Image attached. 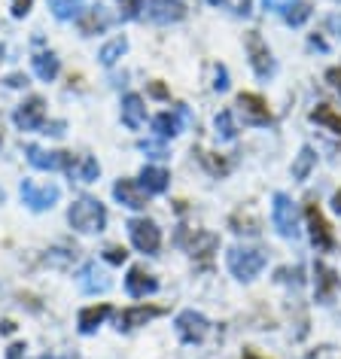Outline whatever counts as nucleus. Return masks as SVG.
<instances>
[{
  "label": "nucleus",
  "mask_w": 341,
  "mask_h": 359,
  "mask_svg": "<svg viewBox=\"0 0 341 359\" xmlns=\"http://www.w3.org/2000/svg\"><path fill=\"white\" fill-rule=\"evenodd\" d=\"M161 313V308H147V304H138V308H125L119 313V329H138L147 326L149 320H156Z\"/></svg>",
  "instance_id": "nucleus-19"
},
{
  "label": "nucleus",
  "mask_w": 341,
  "mask_h": 359,
  "mask_svg": "<svg viewBox=\"0 0 341 359\" xmlns=\"http://www.w3.org/2000/svg\"><path fill=\"white\" fill-rule=\"evenodd\" d=\"M305 217H308V229H311V244L320 250V253H329V250H335V235H332L326 217L320 213L317 204H308L305 208Z\"/></svg>",
  "instance_id": "nucleus-6"
},
{
  "label": "nucleus",
  "mask_w": 341,
  "mask_h": 359,
  "mask_svg": "<svg viewBox=\"0 0 341 359\" xmlns=\"http://www.w3.org/2000/svg\"><path fill=\"white\" fill-rule=\"evenodd\" d=\"M34 74H37L43 83H52V79L58 76V58L52 55V52H40V55H34Z\"/></svg>",
  "instance_id": "nucleus-24"
},
{
  "label": "nucleus",
  "mask_w": 341,
  "mask_h": 359,
  "mask_svg": "<svg viewBox=\"0 0 341 359\" xmlns=\"http://www.w3.org/2000/svg\"><path fill=\"white\" fill-rule=\"evenodd\" d=\"M308 15H311V6H308V4H302V0H299V4H295L293 10L283 15V19L290 22V25H302L305 19H308Z\"/></svg>",
  "instance_id": "nucleus-30"
},
{
  "label": "nucleus",
  "mask_w": 341,
  "mask_h": 359,
  "mask_svg": "<svg viewBox=\"0 0 341 359\" xmlns=\"http://www.w3.org/2000/svg\"><path fill=\"white\" fill-rule=\"evenodd\" d=\"M25 152H28L31 165L40 170H65V165H67V152H46L40 147H28Z\"/></svg>",
  "instance_id": "nucleus-18"
},
{
  "label": "nucleus",
  "mask_w": 341,
  "mask_h": 359,
  "mask_svg": "<svg viewBox=\"0 0 341 359\" xmlns=\"http://www.w3.org/2000/svg\"><path fill=\"white\" fill-rule=\"evenodd\" d=\"M272 219H274V229L281 231L283 238H299V213H295V204L290 195H283V192L274 195Z\"/></svg>",
  "instance_id": "nucleus-4"
},
{
  "label": "nucleus",
  "mask_w": 341,
  "mask_h": 359,
  "mask_svg": "<svg viewBox=\"0 0 341 359\" xmlns=\"http://www.w3.org/2000/svg\"><path fill=\"white\" fill-rule=\"evenodd\" d=\"M128 235L131 244L140 250V253H159L161 247V231L152 219H131L128 222Z\"/></svg>",
  "instance_id": "nucleus-7"
},
{
  "label": "nucleus",
  "mask_w": 341,
  "mask_h": 359,
  "mask_svg": "<svg viewBox=\"0 0 341 359\" xmlns=\"http://www.w3.org/2000/svg\"><path fill=\"white\" fill-rule=\"evenodd\" d=\"M6 83H10V86H25V83H28V79H25V76H19V74H13L10 79H6Z\"/></svg>",
  "instance_id": "nucleus-40"
},
{
  "label": "nucleus",
  "mask_w": 341,
  "mask_h": 359,
  "mask_svg": "<svg viewBox=\"0 0 341 359\" xmlns=\"http://www.w3.org/2000/svg\"><path fill=\"white\" fill-rule=\"evenodd\" d=\"M107 317H110V304H92V308L79 311V332H83V335H92Z\"/></svg>",
  "instance_id": "nucleus-22"
},
{
  "label": "nucleus",
  "mask_w": 341,
  "mask_h": 359,
  "mask_svg": "<svg viewBox=\"0 0 341 359\" xmlns=\"http://www.w3.org/2000/svg\"><path fill=\"white\" fill-rule=\"evenodd\" d=\"M125 49H128V40H125V37H116V40H110V43H107V46L101 49V55H98V58H101V65L110 67V65H116V61L125 55Z\"/></svg>",
  "instance_id": "nucleus-28"
},
{
  "label": "nucleus",
  "mask_w": 341,
  "mask_h": 359,
  "mask_svg": "<svg viewBox=\"0 0 341 359\" xmlns=\"http://www.w3.org/2000/svg\"><path fill=\"white\" fill-rule=\"evenodd\" d=\"M208 329H210V323L199 311H183L180 317H177V335H180L186 344H199V341H204Z\"/></svg>",
  "instance_id": "nucleus-8"
},
{
  "label": "nucleus",
  "mask_w": 341,
  "mask_h": 359,
  "mask_svg": "<svg viewBox=\"0 0 341 359\" xmlns=\"http://www.w3.org/2000/svg\"><path fill=\"white\" fill-rule=\"evenodd\" d=\"M0 55H4V49H0Z\"/></svg>",
  "instance_id": "nucleus-44"
},
{
  "label": "nucleus",
  "mask_w": 341,
  "mask_h": 359,
  "mask_svg": "<svg viewBox=\"0 0 341 359\" xmlns=\"http://www.w3.org/2000/svg\"><path fill=\"white\" fill-rule=\"evenodd\" d=\"M247 55H250V65H253V70H256L259 79L274 76L277 65H274L272 49H268V43L262 40V34H259V31H250V34H247Z\"/></svg>",
  "instance_id": "nucleus-5"
},
{
  "label": "nucleus",
  "mask_w": 341,
  "mask_h": 359,
  "mask_svg": "<svg viewBox=\"0 0 341 359\" xmlns=\"http://www.w3.org/2000/svg\"><path fill=\"white\" fill-rule=\"evenodd\" d=\"M67 219L76 231L95 235V231H104V226H107V210H104V204L95 198H76L67 210Z\"/></svg>",
  "instance_id": "nucleus-1"
},
{
  "label": "nucleus",
  "mask_w": 341,
  "mask_h": 359,
  "mask_svg": "<svg viewBox=\"0 0 341 359\" xmlns=\"http://www.w3.org/2000/svg\"><path fill=\"white\" fill-rule=\"evenodd\" d=\"M314 277H317V302H332V295L338 292V274L326 265H317L314 268Z\"/></svg>",
  "instance_id": "nucleus-21"
},
{
  "label": "nucleus",
  "mask_w": 341,
  "mask_h": 359,
  "mask_svg": "<svg viewBox=\"0 0 341 359\" xmlns=\"http://www.w3.org/2000/svg\"><path fill=\"white\" fill-rule=\"evenodd\" d=\"M104 256H107V262L122 265L125 259H128V250H125V247H107V250H104Z\"/></svg>",
  "instance_id": "nucleus-33"
},
{
  "label": "nucleus",
  "mask_w": 341,
  "mask_h": 359,
  "mask_svg": "<svg viewBox=\"0 0 341 359\" xmlns=\"http://www.w3.org/2000/svg\"><path fill=\"white\" fill-rule=\"evenodd\" d=\"M238 107H241V113H244V122H250V125H268L272 122V110H268L265 97H259L253 92H241Z\"/></svg>",
  "instance_id": "nucleus-11"
},
{
  "label": "nucleus",
  "mask_w": 341,
  "mask_h": 359,
  "mask_svg": "<svg viewBox=\"0 0 341 359\" xmlns=\"http://www.w3.org/2000/svg\"><path fill=\"white\" fill-rule=\"evenodd\" d=\"M67 359H70V356H67Z\"/></svg>",
  "instance_id": "nucleus-46"
},
{
  "label": "nucleus",
  "mask_w": 341,
  "mask_h": 359,
  "mask_svg": "<svg viewBox=\"0 0 341 359\" xmlns=\"http://www.w3.org/2000/svg\"><path fill=\"white\" fill-rule=\"evenodd\" d=\"M244 359H262V356H259V353H253V350H247V353H244Z\"/></svg>",
  "instance_id": "nucleus-42"
},
{
  "label": "nucleus",
  "mask_w": 341,
  "mask_h": 359,
  "mask_svg": "<svg viewBox=\"0 0 341 359\" xmlns=\"http://www.w3.org/2000/svg\"><path fill=\"white\" fill-rule=\"evenodd\" d=\"M113 195H116V201L125 204V208H131V210H140L149 204V192L143 189L138 180H119V183L113 186Z\"/></svg>",
  "instance_id": "nucleus-12"
},
{
  "label": "nucleus",
  "mask_w": 341,
  "mask_h": 359,
  "mask_svg": "<svg viewBox=\"0 0 341 359\" xmlns=\"http://www.w3.org/2000/svg\"><path fill=\"white\" fill-rule=\"evenodd\" d=\"M110 25H113V15L107 13L104 6H95V10L79 13V31H83L86 37H92V34H104Z\"/></svg>",
  "instance_id": "nucleus-16"
},
{
  "label": "nucleus",
  "mask_w": 341,
  "mask_h": 359,
  "mask_svg": "<svg viewBox=\"0 0 341 359\" xmlns=\"http://www.w3.org/2000/svg\"><path fill=\"white\" fill-rule=\"evenodd\" d=\"M43 122H46V101H43V97H28L25 104H19L15 125H19L22 131H37Z\"/></svg>",
  "instance_id": "nucleus-9"
},
{
  "label": "nucleus",
  "mask_w": 341,
  "mask_h": 359,
  "mask_svg": "<svg viewBox=\"0 0 341 359\" xmlns=\"http://www.w3.org/2000/svg\"><path fill=\"white\" fill-rule=\"evenodd\" d=\"M76 283H79V290H83L86 295L107 292V290L113 286L110 274H107L104 268H98V262H86V265H83V271L76 274Z\"/></svg>",
  "instance_id": "nucleus-10"
},
{
  "label": "nucleus",
  "mask_w": 341,
  "mask_h": 359,
  "mask_svg": "<svg viewBox=\"0 0 341 359\" xmlns=\"http://www.w3.org/2000/svg\"><path fill=\"white\" fill-rule=\"evenodd\" d=\"M37 359H52V356H37Z\"/></svg>",
  "instance_id": "nucleus-43"
},
{
  "label": "nucleus",
  "mask_w": 341,
  "mask_h": 359,
  "mask_svg": "<svg viewBox=\"0 0 341 359\" xmlns=\"http://www.w3.org/2000/svg\"><path fill=\"white\" fill-rule=\"evenodd\" d=\"M122 122L128 125L131 131L143 128V122H147V107H143V97L140 95H125L122 97Z\"/></svg>",
  "instance_id": "nucleus-17"
},
{
  "label": "nucleus",
  "mask_w": 341,
  "mask_h": 359,
  "mask_svg": "<svg viewBox=\"0 0 341 359\" xmlns=\"http://www.w3.org/2000/svg\"><path fill=\"white\" fill-rule=\"evenodd\" d=\"M65 170L74 180H83V183H92V180H98V174H101V165L92 158V156H74V152H67V165Z\"/></svg>",
  "instance_id": "nucleus-14"
},
{
  "label": "nucleus",
  "mask_w": 341,
  "mask_h": 359,
  "mask_svg": "<svg viewBox=\"0 0 341 359\" xmlns=\"http://www.w3.org/2000/svg\"><path fill=\"white\" fill-rule=\"evenodd\" d=\"M295 4H299V0H262V6H265L268 13H281V15L290 13Z\"/></svg>",
  "instance_id": "nucleus-32"
},
{
  "label": "nucleus",
  "mask_w": 341,
  "mask_h": 359,
  "mask_svg": "<svg viewBox=\"0 0 341 359\" xmlns=\"http://www.w3.org/2000/svg\"><path fill=\"white\" fill-rule=\"evenodd\" d=\"M217 134L222 140H235L238 137V128H235V122H232V113L229 110H222L217 116Z\"/></svg>",
  "instance_id": "nucleus-29"
},
{
  "label": "nucleus",
  "mask_w": 341,
  "mask_h": 359,
  "mask_svg": "<svg viewBox=\"0 0 341 359\" xmlns=\"http://www.w3.org/2000/svg\"><path fill=\"white\" fill-rule=\"evenodd\" d=\"M314 165H317V152H314L311 147H302V152L295 156L293 161V177L295 180H308V174L314 170Z\"/></svg>",
  "instance_id": "nucleus-26"
},
{
  "label": "nucleus",
  "mask_w": 341,
  "mask_h": 359,
  "mask_svg": "<svg viewBox=\"0 0 341 359\" xmlns=\"http://www.w3.org/2000/svg\"><path fill=\"white\" fill-rule=\"evenodd\" d=\"M265 268V253L253 247H232L229 250V271L238 280H253V277Z\"/></svg>",
  "instance_id": "nucleus-2"
},
{
  "label": "nucleus",
  "mask_w": 341,
  "mask_h": 359,
  "mask_svg": "<svg viewBox=\"0 0 341 359\" xmlns=\"http://www.w3.org/2000/svg\"><path fill=\"white\" fill-rule=\"evenodd\" d=\"M149 19L156 22H180L186 15V4L183 0H147Z\"/></svg>",
  "instance_id": "nucleus-15"
},
{
  "label": "nucleus",
  "mask_w": 341,
  "mask_h": 359,
  "mask_svg": "<svg viewBox=\"0 0 341 359\" xmlns=\"http://www.w3.org/2000/svg\"><path fill=\"white\" fill-rule=\"evenodd\" d=\"M149 95H152V97H168V88L161 86V83H152V86H149Z\"/></svg>",
  "instance_id": "nucleus-38"
},
{
  "label": "nucleus",
  "mask_w": 341,
  "mask_h": 359,
  "mask_svg": "<svg viewBox=\"0 0 341 359\" xmlns=\"http://www.w3.org/2000/svg\"><path fill=\"white\" fill-rule=\"evenodd\" d=\"M220 88V92H226L229 88V74H226V67H217V83H213Z\"/></svg>",
  "instance_id": "nucleus-37"
},
{
  "label": "nucleus",
  "mask_w": 341,
  "mask_h": 359,
  "mask_svg": "<svg viewBox=\"0 0 341 359\" xmlns=\"http://www.w3.org/2000/svg\"><path fill=\"white\" fill-rule=\"evenodd\" d=\"M22 353H25V344H13L6 350V359H22Z\"/></svg>",
  "instance_id": "nucleus-39"
},
{
  "label": "nucleus",
  "mask_w": 341,
  "mask_h": 359,
  "mask_svg": "<svg viewBox=\"0 0 341 359\" xmlns=\"http://www.w3.org/2000/svg\"><path fill=\"white\" fill-rule=\"evenodd\" d=\"M143 4H147V0H119V6H122V19H138L140 10H143Z\"/></svg>",
  "instance_id": "nucleus-31"
},
{
  "label": "nucleus",
  "mask_w": 341,
  "mask_h": 359,
  "mask_svg": "<svg viewBox=\"0 0 341 359\" xmlns=\"http://www.w3.org/2000/svg\"><path fill=\"white\" fill-rule=\"evenodd\" d=\"M180 116H186L183 107H177V113H159L152 119V128L159 137H174V134H180Z\"/></svg>",
  "instance_id": "nucleus-23"
},
{
  "label": "nucleus",
  "mask_w": 341,
  "mask_h": 359,
  "mask_svg": "<svg viewBox=\"0 0 341 359\" xmlns=\"http://www.w3.org/2000/svg\"><path fill=\"white\" fill-rule=\"evenodd\" d=\"M0 143H4V140H0Z\"/></svg>",
  "instance_id": "nucleus-45"
},
{
  "label": "nucleus",
  "mask_w": 341,
  "mask_h": 359,
  "mask_svg": "<svg viewBox=\"0 0 341 359\" xmlns=\"http://www.w3.org/2000/svg\"><path fill=\"white\" fill-rule=\"evenodd\" d=\"M140 149H143V152H152V156H156V158L165 156V149H161L159 143H152V140H143V143H140Z\"/></svg>",
  "instance_id": "nucleus-36"
},
{
  "label": "nucleus",
  "mask_w": 341,
  "mask_h": 359,
  "mask_svg": "<svg viewBox=\"0 0 341 359\" xmlns=\"http://www.w3.org/2000/svg\"><path fill=\"white\" fill-rule=\"evenodd\" d=\"M311 119H314V122H317V125H326V128H329V131H335V134H341V113H335V110H332V107H329V104H320V107H317V110H314V113H311Z\"/></svg>",
  "instance_id": "nucleus-27"
},
{
  "label": "nucleus",
  "mask_w": 341,
  "mask_h": 359,
  "mask_svg": "<svg viewBox=\"0 0 341 359\" xmlns=\"http://www.w3.org/2000/svg\"><path fill=\"white\" fill-rule=\"evenodd\" d=\"M326 79H329V86L335 88V92H341V67H332L326 74Z\"/></svg>",
  "instance_id": "nucleus-35"
},
{
  "label": "nucleus",
  "mask_w": 341,
  "mask_h": 359,
  "mask_svg": "<svg viewBox=\"0 0 341 359\" xmlns=\"http://www.w3.org/2000/svg\"><path fill=\"white\" fill-rule=\"evenodd\" d=\"M125 290H128L131 299H147V295H152L159 290V280L147 271V268L134 265L128 271V277H125Z\"/></svg>",
  "instance_id": "nucleus-13"
},
{
  "label": "nucleus",
  "mask_w": 341,
  "mask_h": 359,
  "mask_svg": "<svg viewBox=\"0 0 341 359\" xmlns=\"http://www.w3.org/2000/svg\"><path fill=\"white\" fill-rule=\"evenodd\" d=\"M49 10L58 22H70V19H79V13H83V0H49Z\"/></svg>",
  "instance_id": "nucleus-25"
},
{
  "label": "nucleus",
  "mask_w": 341,
  "mask_h": 359,
  "mask_svg": "<svg viewBox=\"0 0 341 359\" xmlns=\"http://www.w3.org/2000/svg\"><path fill=\"white\" fill-rule=\"evenodd\" d=\"M61 198V189L52 183H37V180H25L22 183V201L28 204L31 210H49L55 208V201Z\"/></svg>",
  "instance_id": "nucleus-3"
},
{
  "label": "nucleus",
  "mask_w": 341,
  "mask_h": 359,
  "mask_svg": "<svg viewBox=\"0 0 341 359\" xmlns=\"http://www.w3.org/2000/svg\"><path fill=\"white\" fill-rule=\"evenodd\" d=\"M332 204H335V210H338V213H341V189H338V192H335V198H332Z\"/></svg>",
  "instance_id": "nucleus-41"
},
{
  "label": "nucleus",
  "mask_w": 341,
  "mask_h": 359,
  "mask_svg": "<svg viewBox=\"0 0 341 359\" xmlns=\"http://www.w3.org/2000/svg\"><path fill=\"white\" fill-rule=\"evenodd\" d=\"M138 183L147 189L149 195H159V192H165L168 189V183H170V174L165 168H156V165H147L140 170V180Z\"/></svg>",
  "instance_id": "nucleus-20"
},
{
  "label": "nucleus",
  "mask_w": 341,
  "mask_h": 359,
  "mask_svg": "<svg viewBox=\"0 0 341 359\" xmlns=\"http://www.w3.org/2000/svg\"><path fill=\"white\" fill-rule=\"evenodd\" d=\"M31 6H34V0H13V15L15 19H25L31 13Z\"/></svg>",
  "instance_id": "nucleus-34"
}]
</instances>
